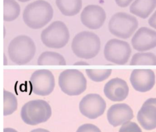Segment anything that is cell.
<instances>
[{
  "instance_id": "1",
  "label": "cell",
  "mask_w": 156,
  "mask_h": 132,
  "mask_svg": "<svg viewBox=\"0 0 156 132\" xmlns=\"http://www.w3.org/2000/svg\"><path fill=\"white\" fill-rule=\"evenodd\" d=\"M52 6L44 0H37L30 3L25 7L23 13L24 23L34 29L44 27L52 20Z\"/></svg>"
},
{
  "instance_id": "2",
  "label": "cell",
  "mask_w": 156,
  "mask_h": 132,
  "mask_svg": "<svg viewBox=\"0 0 156 132\" xmlns=\"http://www.w3.org/2000/svg\"><path fill=\"white\" fill-rule=\"evenodd\" d=\"M101 41L94 32L82 31L75 35L71 43V49L78 57L90 59L94 57L99 52Z\"/></svg>"
},
{
  "instance_id": "3",
  "label": "cell",
  "mask_w": 156,
  "mask_h": 132,
  "mask_svg": "<svg viewBox=\"0 0 156 132\" xmlns=\"http://www.w3.org/2000/svg\"><path fill=\"white\" fill-rule=\"evenodd\" d=\"M7 51L11 61L17 65H24L34 57L36 47L30 37L21 35L15 37L10 42Z\"/></svg>"
},
{
  "instance_id": "4",
  "label": "cell",
  "mask_w": 156,
  "mask_h": 132,
  "mask_svg": "<svg viewBox=\"0 0 156 132\" xmlns=\"http://www.w3.org/2000/svg\"><path fill=\"white\" fill-rule=\"evenodd\" d=\"M52 114L49 104L43 100H30L25 103L21 110L23 121L30 125L46 122Z\"/></svg>"
},
{
  "instance_id": "5",
  "label": "cell",
  "mask_w": 156,
  "mask_h": 132,
  "mask_svg": "<svg viewBox=\"0 0 156 132\" xmlns=\"http://www.w3.org/2000/svg\"><path fill=\"white\" fill-rule=\"evenodd\" d=\"M69 39V30L66 24L60 21L52 22L41 34L43 43L50 48H62L67 44Z\"/></svg>"
},
{
  "instance_id": "6",
  "label": "cell",
  "mask_w": 156,
  "mask_h": 132,
  "mask_svg": "<svg viewBox=\"0 0 156 132\" xmlns=\"http://www.w3.org/2000/svg\"><path fill=\"white\" fill-rule=\"evenodd\" d=\"M60 89L70 96L79 95L87 88V79L83 74L76 69H66L58 76Z\"/></svg>"
},
{
  "instance_id": "7",
  "label": "cell",
  "mask_w": 156,
  "mask_h": 132,
  "mask_svg": "<svg viewBox=\"0 0 156 132\" xmlns=\"http://www.w3.org/2000/svg\"><path fill=\"white\" fill-rule=\"evenodd\" d=\"M138 26V21L134 16L125 13H115L108 23V29L113 35L126 39L132 36Z\"/></svg>"
},
{
  "instance_id": "8",
  "label": "cell",
  "mask_w": 156,
  "mask_h": 132,
  "mask_svg": "<svg viewBox=\"0 0 156 132\" xmlns=\"http://www.w3.org/2000/svg\"><path fill=\"white\" fill-rule=\"evenodd\" d=\"M131 53L130 45L127 42L117 38L108 40L104 50L105 59L117 65L126 64L130 57Z\"/></svg>"
},
{
  "instance_id": "9",
  "label": "cell",
  "mask_w": 156,
  "mask_h": 132,
  "mask_svg": "<svg viewBox=\"0 0 156 132\" xmlns=\"http://www.w3.org/2000/svg\"><path fill=\"white\" fill-rule=\"evenodd\" d=\"M32 92L40 96H47L54 90L55 79L52 72L46 69L35 71L30 79Z\"/></svg>"
},
{
  "instance_id": "10",
  "label": "cell",
  "mask_w": 156,
  "mask_h": 132,
  "mask_svg": "<svg viewBox=\"0 0 156 132\" xmlns=\"http://www.w3.org/2000/svg\"><path fill=\"white\" fill-rule=\"evenodd\" d=\"M79 108L83 116L90 119H94L103 114L106 108V103L100 95L89 94L80 100Z\"/></svg>"
},
{
  "instance_id": "11",
  "label": "cell",
  "mask_w": 156,
  "mask_h": 132,
  "mask_svg": "<svg viewBox=\"0 0 156 132\" xmlns=\"http://www.w3.org/2000/svg\"><path fill=\"white\" fill-rule=\"evenodd\" d=\"M130 82L135 90L146 92L154 86L155 75L151 69H135L130 74Z\"/></svg>"
},
{
  "instance_id": "12",
  "label": "cell",
  "mask_w": 156,
  "mask_h": 132,
  "mask_svg": "<svg viewBox=\"0 0 156 132\" xmlns=\"http://www.w3.org/2000/svg\"><path fill=\"white\" fill-rule=\"evenodd\" d=\"M134 50L144 52L156 47V31L147 27L139 28L131 40Z\"/></svg>"
},
{
  "instance_id": "13",
  "label": "cell",
  "mask_w": 156,
  "mask_h": 132,
  "mask_svg": "<svg viewBox=\"0 0 156 132\" xmlns=\"http://www.w3.org/2000/svg\"><path fill=\"white\" fill-rule=\"evenodd\" d=\"M106 18L104 10L98 5L86 6L80 14L82 24L91 29H99L104 24Z\"/></svg>"
},
{
  "instance_id": "14",
  "label": "cell",
  "mask_w": 156,
  "mask_h": 132,
  "mask_svg": "<svg viewBox=\"0 0 156 132\" xmlns=\"http://www.w3.org/2000/svg\"><path fill=\"white\" fill-rule=\"evenodd\" d=\"M137 120L146 130L156 128V98L146 100L137 113Z\"/></svg>"
},
{
  "instance_id": "15",
  "label": "cell",
  "mask_w": 156,
  "mask_h": 132,
  "mask_svg": "<svg viewBox=\"0 0 156 132\" xmlns=\"http://www.w3.org/2000/svg\"><path fill=\"white\" fill-rule=\"evenodd\" d=\"M108 123L115 127L122 125L133 118L132 108L126 103H117L111 106L107 112Z\"/></svg>"
},
{
  "instance_id": "16",
  "label": "cell",
  "mask_w": 156,
  "mask_h": 132,
  "mask_svg": "<svg viewBox=\"0 0 156 132\" xmlns=\"http://www.w3.org/2000/svg\"><path fill=\"white\" fill-rule=\"evenodd\" d=\"M129 92L127 82L119 78L108 81L104 86V93L105 97L112 101H122L128 96Z\"/></svg>"
},
{
  "instance_id": "17",
  "label": "cell",
  "mask_w": 156,
  "mask_h": 132,
  "mask_svg": "<svg viewBox=\"0 0 156 132\" xmlns=\"http://www.w3.org/2000/svg\"><path fill=\"white\" fill-rule=\"evenodd\" d=\"M156 7V0H135L130 6V12L141 18H147Z\"/></svg>"
},
{
  "instance_id": "18",
  "label": "cell",
  "mask_w": 156,
  "mask_h": 132,
  "mask_svg": "<svg viewBox=\"0 0 156 132\" xmlns=\"http://www.w3.org/2000/svg\"><path fill=\"white\" fill-rule=\"evenodd\" d=\"M56 5L60 11L65 16H74L80 10L82 0H55Z\"/></svg>"
},
{
  "instance_id": "19",
  "label": "cell",
  "mask_w": 156,
  "mask_h": 132,
  "mask_svg": "<svg viewBox=\"0 0 156 132\" xmlns=\"http://www.w3.org/2000/svg\"><path fill=\"white\" fill-rule=\"evenodd\" d=\"M66 64L62 55L53 51L43 52L37 59L38 65H65Z\"/></svg>"
},
{
  "instance_id": "20",
  "label": "cell",
  "mask_w": 156,
  "mask_h": 132,
  "mask_svg": "<svg viewBox=\"0 0 156 132\" xmlns=\"http://www.w3.org/2000/svg\"><path fill=\"white\" fill-rule=\"evenodd\" d=\"M130 65H156V55L152 53H136L130 62Z\"/></svg>"
},
{
  "instance_id": "21",
  "label": "cell",
  "mask_w": 156,
  "mask_h": 132,
  "mask_svg": "<svg viewBox=\"0 0 156 132\" xmlns=\"http://www.w3.org/2000/svg\"><path fill=\"white\" fill-rule=\"evenodd\" d=\"M20 13V7L15 0H4V20L11 21L18 18Z\"/></svg>"
},
{
  "instance_id": "22",
  "label": "cell",
  "mask_w": 156,
  "mask_h": 132,
  "mask_svg": "<svg viewBox=\"0 0 156 132\" xmlns=\"http://www.w3.org/2000/svg\"><path fill=\"white\" fill-rule=\"evenodd\" d=\"M18 101L15 95L10 92L4 91V116H9L13 113L17 109Z\"/></svg>"
},
{
  "instance_id": "23",
  "label": "cell",
  "mask_w": 156,
  "mask_h": 132,
  "mask_svg": "<svg viewBox=\"0 0 156 132\" xmlns=\"http://www.w3.org/2000/svg\"><path fill=\"white\" fill-rule=\"evenodd\" d=\"M85 72L88 78L95 82H101L107 79L112 73L111 69H87Z\"/></svg>"
},
{
  "instance_id": "24",
  "label": "cell",
  "mask_w": 156,
  "mask_h": 132,
  "mask_svg": "<svg viewBox=\"0 0 156 132\" xmlns=\"http://www.w3.org/2000/svg\"><path fill=\"white\" fill-rule=\"evenodd\" d=\"M119 132H142V131L135 122L130 120L121 125Z\"/></svg>"
},
{
  "instance_id": "25",
  "label": "cell",
  "mask_w": 156,
  "mask_h": 132,
  "mask_svg": "<svg viewBox=\"0 0 156 132\" xmlns=\"http://www.w3.org/2000/svg\"><path fill=\"white\" fill-rule=\"evenodd\" d=\"M76 132H101V131L97 126L93 124L85 123L80 126Z\"/></svg>"
},
{
  "instance_id": "26",
  "label": "cell",
  "mask_w": 156,
  "mask_h": 132,
  "mask_svg": "<svg viewBox=\"0 0 156 132\" xmlns=\"http://www.w3.org/2000/svg\"><path fill=\"white\" fill-rule=\"evenodd\" d=\"M148 23L151 27L156 29V10L149 18Z\"/></svg>"
},
{
  "instance_id": "27",
  "label": "cell",
  "mask_w": 156,
  "mask_h": 132,
  "mask_svg": "<svg viewBox=\"0 0 156 132\" xmlns=\"http://www.w3.org/2000/svg\"><path fill=\"white\" fill-rule=\"evenodd\" d=\"M133 0H115L116 4L121 7H126L128 6Z\"/></svg>"
},
{
  "instance_id": "28",
  "label": "cell",
  "mask_w": 156,
  "mask_h": 132,
  "mask_svg": "<svg viewBox=\"0 0 156 132\" xmlns=\"http://www.w3.org/2000/svg\"><path fill=\"white\" fill-rule=\"evenodd\" d=\"M30 132H50L48 130L43 129V128H37L32 130Z\"/></svg>"
},
{
  "instance_id": "29",
  "label": "cell",
  "mask_w": 156,
  "mask_h": 132,
  "mask_svg": "<svg viewBox=\"0 0 156 132\" xmlns=\"http://www.w3.org/2000/svg\"><path fill=\"white\" fill-rule=\"evenodd\" d=\"M4 132H18V131L12 128H5L4 129Z\"/></svg>"
},
{
  "instance_id": "30",
  "label": "cell",
  "mask_w": 156,
  "mask_h": 132,
  "mask_svg": "<svg viewBox=\"0 0 156 132\" xmlns=\"http://www.w3.org/2000/svg\"><path fill=\"white\" fill-rule=\"evenodd\" d=\"M74 65H88V64L85 62L80 61V62H77L74 63Z\"/></svg>"
},
{
  "instance_id": "31",
  "label": "cell",
  "mask_w": 156,
  "mask_h": 132,
  "mask_svg": "<svg viewBox=\"0 0 156 132\" xmlns=\"http://www.w3.org/2000/svg\"><path fill=\"white\" fill-rule=\"evenodd\" d=\"M18 1H20V2H24L29 1H30V0H18Z\"/></svg>"
}]
</instances>
